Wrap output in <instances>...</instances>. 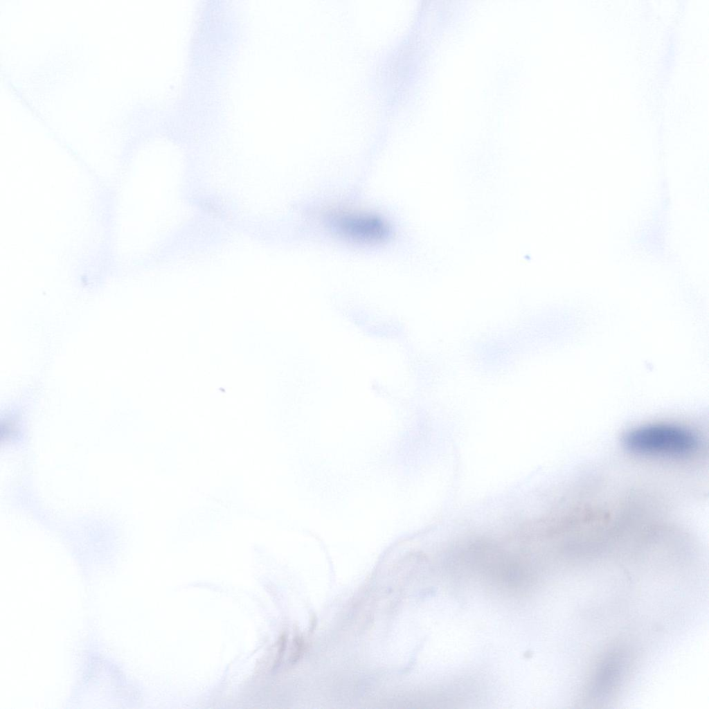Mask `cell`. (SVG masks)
Listing matches in <instances>:
<instances>
[{
  "label": "cell",
  "instance_id": "cell-1",
  "mask_svg": "<svg viewBox=\"0 0 709 709\" xmlns=\"http://www.w3.org/2000/svg\"><path fill=\"white\" fill-rule=\"evenodd\" d=\"M624 445L633 453L655 457L685 458L695 454L701 440L691 429L676 424L654 423L630 430Z\"/></svg>",
  "mask_w": 709,
  "mask_h": 709
},
{
  "label": "cell",
  "instance_id": "cell-3",
  "mask_svg": "<svg viewBox=\"0 0 709 709\" xmlns=\"http://www.w3.org/2000/svg\"><path fill=\"white\" fill-rule=\"evenodd\" d=\"M327 220L339 235L358 242L384 241L391 233L389 226L384 219L370 213H337L331 214Z\"/></svg>",
  "mask_w": 709,
  "mask_h": 709
},
{
  "label": "cell",
  "instance_id": "cell-5",
  "mask_svg": "<svg viewBox=\"0 0 709 709\" xmlns=\"http://www.w3.org/2000/svg\"><path fill=\"white\" fill-rule=\"evenodd\" d=\"M303 642L300 638H297L295 640V652L291 657V661L296 662L300 657V654L302 652Z\"/></svg>",
  "mask_w": 709,
  "mask_h": 709
},
{
  "label": "cell",
  "instance_id": "cell-4",
  "mask_svg": "<svg viewBox=\"0 0 709 709\" xmlns=\"http://www.w3.org/2000/svg\"><path fill=\"white\" fill-rule=\"evenodd\" d=\"M625 665L622 652L615 651L607 656L600 664L591 688L592 697L597 701L607 699L618 686Z\"/></svg>",
  "mask_w": 709,
  "mask_h": 709
},
{
  "label": "cell",
  "instance_id": "cell-2",
  "mask_svg": "<svg viewBox=\"0 0 709 709\" xmlns=\"http://www.w3.org/2000/svg\"><path fill=\"white\" fill-rule=\"evenodd\" d=\"M465 557L478 571L509 587H518L526 580L527 572L520 562L487 542L472 545Z\"/></svg>",
  "mask_w": 709,
  "mask_h": 709
}]
</instances>
